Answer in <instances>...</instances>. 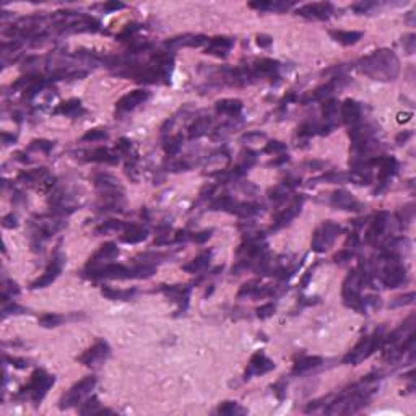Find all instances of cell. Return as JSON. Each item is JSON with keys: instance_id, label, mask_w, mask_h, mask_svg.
Wrapping results in <instances>:
<instances>
[{"instance_id": "6da1fadb", "label": "cell", "mask_w": 416, "mask_h": 416, "mask_svg": "<svg viewBox=\"0 0 416 416\" xmlns=\"http://www.w3.org/2000/svg\"><path fill=\"white\" fill-rule=\"evenodd\" d=\"M359 70L377 82H394L400 74V60L389 49H379L359 60Z\"/></svg>"}, {"instance_id": "7a4b0ae2", "label": "cell", "mask_w": 416, "mask_h": 416, "mask_svg": "<svg viewBox=\"0 0 416 416\" xmlns=\"http://www.w3.org/2000/svg\"><path fill=\"white\" fill-rule=\"evenodd\" d=\"M384 329L375 330L372 337H363L356 343V346L353 350H350L348 353L343 358V364H353L356 366L358 363H361L363 359L369 358L375 350H377L384 343Z\"/></svg>"}, {"instance_id": "3957f363", "label": "cell", "mask_w": 416, "mask_h": 416, "mask_svg": "<svg viewBox=\"0 0 416 416\" xmlns=\"http://www.w3.org/2000/svg\"><path fill=\"white\" fill-rule=\"evenodd\" d=\"M55 382V377L51 374H47L41 369H36L31 374V379L25 387L21 389V394H28L29 398L33 400V403L38 405L41 403V400L46 397L47 390H49Z\"/></svg>"}, {"instance_id": "277c9868", "label": "cell", "mask_w": 416, "mask_h": 416, "mask_svg": "<svg viewBox=\"0 0 416 416\" xmlns=\"http://www.w3.org/2000/svg\"><path fill=\"white\" fill-rule=\"evenodd\" d=\"M361 285H363V273H359L358 270H353L351 273L345 278L343 282V301L348 307H353L355 310L361 312V306H363V298L359 291H361Z\"/></svg>"}, {"instance_id": "5b68a950", "label": "cell", "mask_w": 416, "mask_h": 416, "mask_svg": "<svg viewBox=\"0 0 416 416\" xmlns=\"http://www.w3.org/2000/svg\"><path fill=\"white\" fill-rule=\"evenodd\" d=\"M96 386V377L94 375H86L80 382H77L75 386H72L65 394L60 398V408L65 410V408L75 406L77 403L82 402V398L86 397Z\"/></svg>"}, {"instance_id": "8992f818", "label": "cell", "mask_w": 416, "mask_h": 416, "mask_svg": "<svg viewBox=\"0 0 416 416\" xmlns=\"http://www.w3.org/2000/svg\"><path fill=\"white\" fill-rule=\"evenodd\" d=\"M406 282V270L398 262L395 254L387 252L386 255V267H384L382 283L387 288H398Z\"/></svg>"}, {"instance_id": "52a82bcc", "label": "cell", "mask_w": 416, "mask_h": 416, "mask_svg": "<svg viewBox=\"0 0 416 416\" xmlns=\"http://www.w3.org/2000/svg\"><path fill=\"white\" fill-rule=\"evenodd\" d=\"M341 233V228L333 221H325L321 228L316 229L312 236V249L316 252H325Z\"/></svg>"}, {"instance_id": "ba28073f", "label": "cell", "mask_w": 416, "mask_h": 416, "mask_svg": "<svg viewBox=\"0 0 416 416\" xmlns=\"http://www.w3.org/2000/svg\"><path fill=\"white\" fill-rule=\"evenodd\" d=\"M296 13L307 20H327L333 13V5L329 2L307 4V5L299 7Z\"/></svg>"}, {"instance_id": "9c48e42d", "label": "cell", "mask_w": 416, "mask_h": 416, "mask_svg": "<svg viewBox=\"0 0 416 416\" xmlns=\"http://www.w3.org/2000/svg\"><path fill=\"white\" fill-rule=\"evenodd\" d=\"M111 353V348L106 341H96L91 348H88L85 353L80 356V363L85 364V366H96L99 364L101 361H104Z\"/></svg>"}, {"instance_id": "30bf717a", "label": "cell", "mask_w": 416, "mask_h": 416, "mask_svg": "<svg viewBox=\"0 0 416 416\" xmlns=\"http://www.w3.org/2000/svg\"><path fill=\"white\" fill-rule=\"evenodd\" d=\"M150 99V91L147 90H133L129 94L122 96L121 99L117 101L116 104V113H129V111L135 109L140 104H143L145 101Z\"/></svg>"}, {"instance_id": "8fae6325", "label": "cell", "mask_w": 416, "mask_h": 416, "mask_svg": "<svg viewBox=\"0 0 416 416\" xmlns=\"http://www.w3.org/2000/svg\"><path fill=\"white\" fill-rule=\"evenodd\" d=\"M62 265H63V257L62 255H57V257H54L52 262L47 265V268L44 270V273L39 276L38 280H34L33 283H31V290H38V288H46L49 286L52 282H55V278L60 275L62 271Z\"/></svg>"}, {"instance_id": "7c38bea8", "label": "cell", "mask_w": 416, "mask_h": 416, "mask_svg": "<svg viewBox=\"0 0 416 416\" xmlns=\"http://www.w3.org/2000/svg\"><path fill=\"white\" fill-rule=\"evenodd\" d=\"M119 255V247L114 244V242H106L99 247V251L96 252L93 257L88 262V268L91 270H96L102 265H108L111 263V260H114Z\"/></svg>"}, {"instance_id": "4fadbf2b", "label": "cell", "mask_w": 416, "mask_h": 416, "mask_svg": "<svg viewBox=\"0 0 416 416\" xmlns=\"http://www.w3.org/2000/svg\"><path fill=\"white\" fill-rule=\"evenodd\" d=\"M208 39L206 36H202V34H182V36H176V38H171L169 41H166V47L169 51H178V49H182V47H200L203 44H208Z\"/></svg>"}, {"instance_id": "5bb4252c", "label": "cell", "mask_w": 416, "mask_h": 416, "mask_svg": "<svg viewBox=\"0 0 416 416\" xmlns=\"http://www.w3.org/2000/svg\"><path fill=\"white\" fill-rule=\"evenodd\" d=\"M271 369H275V363L271 361V359H268L263 353H255L252 358H251V361H249V367H247V371H246V380L247 379H251V375L252 374H257V375H262V374H267L270 372Z\"/></svg>"}, {"instance_id": "9a60e30c", "label": "cell", "mask_w": 416, "mask_h": 416, "mask_svg": "<svg viewBox=\"0 0 416 416\" xmlns=\"http://www.w3.org/2000/svg\"><path fill=\"white\" fill-rule=\"evenodd\" d=\"M332 205L341 208V210H350V212H358L361 210V203L350 194L346 190H337L332 194Z\"/></svg>"}, {"instance_id": "2e32d148", "label": "cell", "mask_w": 416, "mask_h": 416, "mask_svg": "<svg viewBox=\"0 0 416 416\" xmlns=\"http://www.w3.org/2000/svg\"><path fill=\"white\" fill-rule=\"evenodd\" d=\"M301 206H302V198H296L290 206L285 208L283 212H280L276 215L271 229H280V228H283L286 225H290V221L298 217V213L301 212Z\"/></svg>"}, {"instance_id": "e0dca14e", "label": "cell", "mask_w": 416, "mask_h": 416, "mask_svg": "<svg viewBox=\"0 0 416 416\" xmlns=\"http://www.w3.org/2000/svg\"><path fill=\"white\" fill-rule=\"evenodd\" d=\"M233 44H234L233 39L225 38V36H218V38H213L208 41L205 52L212 54V55H218V57H225V55H228V52L231 51Z\"/></svg>"}, {"instance_id": "ac0fdd59", "label": "cell", "mask_w": 416, "mask_h": 416, "mask_svg": "<svg viewBox=\"0 0 416 416\" xmlns=\"http://www.w3.org/2000/svg\"><path fill=\"white\" fill-rule=\"evenodd\" d=\"M341 119L348 125H356L361 119V106L353 99H346L341 106Z\"/></svg>"}, {"instance_id": "d6986e66", "label": "cell", "mask_w": 416, "mask_h": 416, "mask_svg": "<svg viewBox=\"0 0 416 416\" xmlns=\"http://www.w3.org/2000/svg\"><path fill=\"white\" fill-rule=\"evenodd\" d=\"M387 223H389V213L387 212H379L377 215L374 217L372 220V226L369 229V233H367V241H374V239H377L382 236V233L386 231L387 228Z\"/></svg>"}, {"instance_id": "ffe728a7", "label": "cell", "mask_w": 416, "mask_h": 416, "mask_svg": "<svg viewBox=\"0 0 416 416\" xmlns=\"http://www.w3.org/2000/svg\"><path fill=\"white\" fill-rule=\"evenodd\" d=\"M148 236V231L142 226H137V225H132V226H127L124 234L121 236V241L122 242H127V244H138L142 241H145Z\"/></svg>"}, {"instance_id": "44dd1931", "label": "cell", "mask_w": 416, "mask_h": 416, "mask_svg": "<svg viewBox=\"0 0 416 416\" xmlns=\"http://www.w3.org/2000/svg\"><path fill=\"white\" fill-rule=\"evenodd\" d=\"M218 114H225V116H237L242 111V101L239 99H220L215 104Z\"/></svg>"}, {"instance_id": "7402d4cb", "label": "cell", "mask_w": 416, "mask_h": 416, "mask_svg": "<svg viewBox=\"0 0 416 416\" xmlns=\"http://www.w3.org/2000/svg\"><path fill=\"white\" fill-rule=\"evenodd\" d=\"M330 36L335 39V41H338L343 46H351V44H356L359 39L363 38V33H361V31H338V29H332L330 31Z\"/></svg>"}, {"instance_id": "603a6c76", "label": "cell", "mask_w": 416, "mask_h": 416, "mask_svg": "<svg viewBox=\"0 0 416 416\" xmlns=\"http://www.w3.org/2000/svg\"><path fill=\"white\" fill-rule=\"evenodd\" d=\"M231 158L226 151H220V153H215L208 158L206 161V169L208 171H223L229 164Z\"/></svg>"}, {"instance_id": "cb8c5ba5", "label": "cell", "mask_w": 416, "mask_h": 416, "mask_svg": "<svg viewBox=\"0 0 416 416\" xmlns=\"http://www.w3.org/2000/svg\"><path fill=\"white\" fill-rule=\"evenodd\" d=\"M322 364V358L319 356H306V358H301L299 361H296L294 367H293V372L294 374H302L306 371H310L314 369V367L321 366Z\"/></svg>"}, {"instance_id": "d4e9b609", "label": "cell", "mask_w": 416, "mask_h": 416, "mask_svg": "<svg viewBox=\"0 0 416 416\" xmlns=\"http://www.w3.org/2000/svg\"><path fill=\"white\" fill-rule=\"evenodd\" d=\"M278 70V62L271 59H262L255 65V75L260 77H273Z\"/></svg>"}, {"instance_id": "484cf974", "label": "cell", "mask_w": 416, "mask_h": 416, "mask_svg": "<svg viewBox=\"0 0 416 416\" xmlns=\"http://www.w3.org/2000/svg\"><path fill=\"white\" fill-rule=\"evenodd\" d=\"M210 124L212 121L208 117H200L197 119V121L190 125V129H189V137L194 140V138H198V137H202V135L208 133V129H210Z\"/></svg>"}, {"instance_id": "4316f807", "label": "cell", "mask_w": 416, "mask_h": 416, "mask_svg": "<svg viewBox=\"0 0 416 416\" xmlns=\"http://www.w3.org/2000/svg\"><path fill=\"white\" fill-rule=\"evenodd\" d=\"M90 159L96 163H109V164H116L119 161V156L111 153L108 148H96L93 153H90Z\"/></svg>"}, {"instance_id": "83f0119b", "label": "cell", "mask_w": 416, "mask_h": 416, "mask_svg": "<svg viewBox=\"0 0 416 416\" xmlns=\"http://www.w3.org/2000/svg\"><path fill=\"white\" fill-rule=\"evenodd\" d=\"M333 86H335V80H333V82H330V83H327V85L321 86V88H317V90H316V91H312L310 94L304 96V98H302L301 101H302L304 104H307V102H310V101H321V99L327 98V96H329V94L333 91Z\"/></svg>"}, {"instance_id": "f1b7e54d", "label": "cell", "mask_w": 416, "mask_h": 416, "mask_svg": "<svg viewBox=\"0 0 416 416\" xmlns=\"http://www.w3.org/2000/svg\"><path fill=\"white\" fill-rule=\"evenodd\" d=\"M242 143L247 148H259L262 145H267V135L260 132H251L242 135Z\"/></svg>"}, {"instance_id": "f546056e", "label": "cell", "mask_w": 416, "mask_h": 416, "mask_svg": "<svg viewBox=\"0 0 416 416\" xmlns=\"http://www.w3.org/2000/svg\"><path fill=\"white\" fill-rule=\"evenodd\" d=\"M208 262H210V254H202L194 260H190L187 265H184V271H187V273H197V271H202L208 265Z\"/></svg>"}, {"instance_id": "4dcf8cb0", "label": "cell", "mask_w": 416, "mask_h": 416, "mask_svg": "<svg viewBox=\"0 0 416 416\" xmlns=\"http://www.w3.org/2000/svg\"><path fill=\"white\" fill-rule=\"evenodd\" d=\"M102 294L106 296L108 299H121V301H127L130 299L132 296L135 294V290H113L109 286L102 288Z\"/></svg>"}, {"instance_id": "1f68e13d", "label": "cell", "mask_w": 416, "mask_h": 416, "mask_svg": "<svg viewBox=\"0 0 416 416\" xmlns=\"http://www.w3.org/2000/svg\"><path fill=\"white\" fill-rule=\"evenodd\" d=\"M80 111H82V102H80V99H68L67 102H62L55 113L65 114V116H75Z\"/></svg>"}, {"instance_id": "d6a6232c", "label": "cell", "mask_w": 416, "mask_h": 416, "mask_svg": "<svg viewBox=\"0 0 416 416\" xmlns=\"http://www.w3.org/2000/svg\"><path fill=\"white\" fill-rule=\"evenodd\" d=\"M129 225H125L122 221H116V220H111V221H106L102 223V225L96 229V233L98 234H109V233H117V231H125V228Z\"/></svg>"}, {"instance_id": "836d02e7", "label": "cell", "mask_w": 416, "mask_h": 416, "mask_svg": "<svg viewBox=\"0 0 416 416\" xmlns=\"http://www.w3.org/2000/svg\"><path fill=\"white\" fill-rule=\"evenodd\" d=\"M151 60H153V62L156 63V67H158V68H161V70H164V72L169 70V68L172 67V62H174L172 55H171L169 52H156V54H153V57H151Z\"/></svg>"}, {"instance_id": "e575fe53", "label": "cell", "mask_w": 416, "mask_h": 416, "mask_svg": "<svg viewBox=\"0 0 416 416\" xmlns=\"http://www.w3.org/2000/svg\"><path fill=\"white\" fill-rule=\"evenodd\" d=\"M39 325L46 327V329H51V327H57L63 322V317L57 316V314H44L39 317Z\"/></svg>"}, {"instance_id": "d590c367", "label": "cell", "mask_w": 416, "mask_h": 416, "mask_svg": "<svg viewBox=\"0 0 416 416\" xmlns=\"http://www.w3.org/2000/svg\"><path fill=\"white\" fill-rule=\"evenodd\" d=\"M106 138H108L106 129H91L83 135L82 142H101V140H106Z\"/></svg>"}, {"instance_id": "8d00e7d4", "label": "cell", "mask_w": 416, "mask_h": 416, "mask_svg": "<svg viewBox=\"0 0 416 416\" xmlns=\"http://www.w3.org/2000/svg\"><path fill=\"white\" fill-rule=\"evenodd\" d=\"M101 406H99V402H98V398H94L91 397L90 400H86V402L83 403V406L80 408V413L82 414H93V413H101Z\"/></svg>"}, {"instance_id": "74e56055", "label": "cell", "mask_w": 416, "mask_h": 416, "mask_svg": "<svg viewBox=\"0 0 416 416\" xmlns=\"http://www.w3.org/2000/svg\"><path fill=\"white\" fill-rule=\"evenodd\" d=\"M181 145H182V135H174V137H171L169 140L164 143L166 153L169 155V156L176 155L181 150Z\"/></svg>"}, {"instance_id": "f35d334b", "label": "cell", "mask_w": 416, "mask_h": 416, "mask_svg": "<svg viewBox=\"0 0 416 416\" xmlns=\"http://www.w3.org/2000/svg\"><path fill=\"white\" fill-rule=\"evenodd\" d=\"M414 298H416V294L411 291V293H406L403 296H398V298H395L394 301L390 302V307H402V306H410V304L414 302Z\"/></svg>"}, {"instance_id": "ab89813d", "label": "cell", "mask_w": 416, "mask_h": 416, "mask_svg": "<svg viewBox=\"0 0 416 416\" xmlns=\"http://www.w3.org/2000/svg\"><path fill=\"white\" fill-rule=\"evenodd\" d=\"M237 411H242L239 405L236 402H223L220 406H218V413L220 414H234Z\"/></svg>"}, {"instance_id": "60d3db41", "label": "cell", "mask_w": 416, "mask_h": 416, "mask_svg": "<svg viewBox=\"0 0 416 416\" xmlns=\"http://www.w3.org/2000/svg\"><path fill=\"white\" fill-rule=\"evenodd\" d=\"M346 179H348V174H343V172H329L321 178V181L330 182V184H340V182H345Z\"/></svg>"}, {"instance_id": "b9f144b4", "label": "cell", "mask_w": 416, "mask_h": 416, "mask_svg": "<svg viewBox=\"0 0 416 416\" xmlns=\"http://www.w3.org/2000/svg\"><path fill=\"white\" fill-rule=\"evenodd\" d=\"M263 151H265V153H283V151H286V145L282 142H276V140L267 142V145H265V148H263Z\"/></svg>"}, {"instance_id": "7bdbcfd3", "label": "cell", "mask_w": 416, "mask_h": 416, "mask_svg": "<svg viewBox=\"0 0 416 416\" xmlns=\"http://www.w3.org/2000/svg\"><path fill=\"white\" fill-rule=\"evenodd\" d=\"M257 317L259 319H268V317H271L275 314V306L271 302H268V304H263V306H260V307H257Z\"/></svg>"}, {"instance_id": "ee69618b", "label": "cell", "mask_w": 416, "mask_h": 416, "mask_svg": "<svg viewBox=\"0 0 416 416\" xmlns=\"http://www.w3.org/2000/svg\"><path fill=\"white\" fill-rule=\"evenodd\" d=\"M52 148V142H47V140H34L33 143L29 145V150H38V151H51Z\"/></svg>"}, {"instance_id": "f6af8a7d", "label": "cell", "mask_w": 416, "mask_h": 416, "mask_svg": "<svg viewBox=\"0 0 416 416\" xmlns=\"http://www.w3.org/2000/svg\"><path fill=\"white\" fill-rule=\"evenodd\" d=\"M316 130H319V125H314V124H302L299 129H298V135L299 137H310V135H314Z\"/></svg>"}, {"instance_id": "bcb514c9", "label": "cell", "mask_w": 416, "mask_h": 416, "mask_svg": "<svg viewBox=\"0 0 416 416\" xmlns=\"http://www.w3.org/2000/svg\"><path fill=\"white\" fill-rule=\"evenodd\" d=\"M402 43H403V47H405L406 54H413V52H414V44H416L414 34H408V36H405Z\"/></svg>"}, {"instance_id": "7dc6e473", "label": "cell", "mask_w": 416, "mask_h": 416, "mask_svg": "<svg viewBox=\"0 0 416 416\" xmlns=\"http://www.w3.org/2000/svg\"><path fill=\"white\" fill-rule=\"evenodd\" d=\"M351 257H353V251L343 249V251H340L338 254H335L333 260L337 262V263H343V262H346V260H351Z\"/></svg>"}, {"instance_id": "c3c4849f", "label": "cell", "mask_w": 416, "mask_h": 416, "mask_svg": "<svg viewBox=\"0 0 416 416\" xmlns=\"http://www.w3.org/2000/svg\"><path fill=\"white\" fill-rule=\"evenodd\" d=\"M273 4L275 2H251L249 7L251 9H255V10H260V12H265V10H273Z\"/></svg>"}, {"instance_id": "681fc988", "label": "cell", "mask_w": 416, "mask_h": 416, "mask_svg": "<svg viewBox=\"0 0 416 416\" xmlns=\"http://www.w3.org/2000/svg\"><path fill=\"white\" fill-rule=\"evenodd\" d=\"M2 225H4V228L13 229V228H17V226H18V220H17V217H15L13 213H10V215H7V217H4Z\"/></svg>"}, {"instance_id": "f907efd6", "label": "cell", "mask_w": 416, "mask_h": 416, "mask_svg": "<svg viewBox=\"0 0 416 416\" xmlns=\"http://www.w3.org/2000/svg\"><path fill=\"white\" fill-rule=\"evenodd\" d=\"M210 236H212V229L210 231H202V233H197V234L192 236V241L197 242V244H203L205 241L210 239Z\"/></svg>"}, {"instance_id": "816d5d0a", "label": "cell", "mask_w": 416, "mask_h": 416, "mask_svg": "<svg viewBox=\"0 0 416 416\" xmlns=\"http://www.w3.org/2000/svg\"><path fill=\"white\" fill-rule=\"evenodd\" d=\"M2 312H4V317H5L7 314H23V312H26V310L23 307H20V306H17V304H10V306H4Z\"/></svg>"}, {"instance_id": "f5cc1de1", "label": "cell", "mask_w": 416, "mask_h": 416, "mask_svg": "<svg viewBox=\"0 0 416 416\" xmlns=\"http://www.w3.org/2000/svg\"><path fill=\"white\" fill-rule=\"evenodd\" d=\"M372 7H375V4H371V2H361V4H356L355 7H353V10L356 12V13H367L369 12Z\"/></svg>"}, {"instance_id": "db71d44e", "label": "cell", "mask_w": 416, "mask_h": 416, "mask_svg": "<svg viewBox=\"0 0 416 416\" xmlns=\"http://www.w3.org/2000/svg\"><path fill=\"white\" fill-rule=\"evenodd\" d=\"M130 150V142L127 140V138H121L117 142V145H116V151L117 153H127V151Z\"/></svg>"}, {"instance_id": "11a10c76", "label": "cell", "mask_w": 416, "mask_h": 416, "mask_svg": "<svg viewBox=\"0 0 416 416\" xmlns=\"http://www.w3.org/2000/svg\"><path fill=\"white\" fill-rule=\"evenodd\" d=\"M5 361H7V363H12L15 367H20V369H23V367H26V366H28V361H26V359H20V358L5 356Z\"/></svg>"}, {"instance_id": "9f6ffc18", "label": "cell", "mask_w": 416, "mask_h": 416, "mask_svg": "<svg viewBox=\"0 0 416 416\" xmlns=\"http://www.w3.org/2000/svg\"><path fill=\"white\" fill-rule=\"evenodd\" d=\"M138 29H140V25H129V26H127V28L122 31L121 34L117 36V38H119V39H125V38L132 36V34L135 33V31H138Z\"/></svg>"}, {"instance_id": "6f0895ef", "label": "cell", "mask_w": 416, "mask_h": 416, "mask_svg": "<svg viewBox=\"0 0 416 416\" xmlns=\"http://www.w3.org/2000/svg\"><path fill=\"white\" fill-rule=\"evenodd\" d=\"M271 43H273L271 36H268V34H257V44L260 47H268V46H271Z\"/></svg>"}, {"instance_id": "680465c9", "label": "cell", "mask_w": 416, "mask_h": 416, "mask_svg": "<svg viewBox=\"0 0 416 416\" xmlns=\"http://www.w3.org/2000/svg\"><path fill=\"white\" fill-rule=\"evenodd\" d=\"M124 4L121 2H108V4H104V10L106 12H116V10H122L124 9Z\"/></svg>"}, {"instance_id": "91938a15", "label": "cell", "mask_w": 416, "mask_h": 416, "mask_svg": "<svg viewBox=\"0 0 416 416\" xmlns=\"http://www.w3.org/2000/svg\"><path fill=\"white\" fill-rule=\"evenodd\" d=\"M411 137V132H402V133H398L397 135V143L398 145H403V143Z\"/></svg>"}, {"instance_id": "94428289", "label": "cell", "mask_w": 416, "mask_h": 416, "mask_svg": "<svg viewBox=\"0 0 416 416\" xmlns=\"http://www.w3.org/2000/svg\"><path fill=\"white\" fill-rule=\"evenodd\" d=\"M2 140H4L5 145H10V143H13L15 140H17V137H15V135H9L7 132H4L2 133Z\"/></svg>"}, {"instance_id": "6125c7cd", "label": "cell", "mask_w": 416, "mask_h": 416, "mask_svg": "<svg viewBox=\"0 0 416 416\" xmlns=\"http://www.w3.org/2000/svg\"><path fill=\"white\" fill-rule=\"evenodd\" d=\"M408 23H410V25H413V12H410V15H408Z\"/></svg>"}]
</instances>
